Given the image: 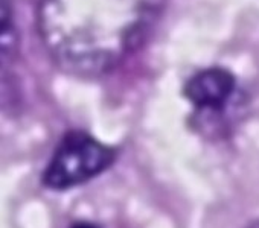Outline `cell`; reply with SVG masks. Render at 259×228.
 I'll return each instance as SVG.
<instances>
[{"label": "cell", "instance_id": "3957f363", "mask_svg": "<svg viewBox=\"0 0 259 228\" xmlns=\"http://www.w3.org/2000/svg\"><path fill=\"white\" fill-rule=\"evenodd\" d=\"M238 91L236 78L223 67H209L192 75L185 87L183 96L195 108V114L221 116L235 100Z\"/></svg>", "mask_w": 259, "mask_h": 228}, {"label": "cell", "instance_id": "8992f818", "mask_svg": "<svg viewBox=\"0 0 259 228\" xmlns=\"http://www.w3.org/2000/svg\"><path fill=\"white\" fill-rule=\"evenodd\" d=\"M248 228H259V220H256V222L250 223V225H248Z\"/></svg>", "mask_w": 259, "mask_h": 228}, {"label": "cell", "instance_id": "6da1fadb", "mask_svg": "<svg viewBox=\"0 0 259 228\" xmlns=\"http://www.w3.org/2000/svg\"><path fill=\"white\" fill-rule=\"evenodd\" d=\"M165 0H38V32L60 70L99 78L148 38Z\"/></svg>", "mask_w": 259, "mask_h": 228}, {"label": "cell", "instance_id": "5b68a950", "mask_svg": "<svg viewBox=\"0 0 259 228\" xmlns=\"http://www.w3.org/2000/svg\"><path fill=\"white\" fill-rule=\"evenodd\" d=\"M70 228H99V226L96 223H93V222L79 220V222H75L73 225H70Z\"/></svg>", "mask_w": 259, "mask_h": 228}, {"label": "cell", "instance_id": "7a4b0ae2", "mask_svg": "<svg viewBox=\"0 0 259 228\" xmlns=\"http://www.w3.org/2000/svg\"><path fill=\"white\" fill-rule=\"evenodd\" d=\"M116 149L89 133L73 130L58 142L41 183L49 190H67L85 184L105 172L116 160Z\"/></svg>", "mask_w": 259, "mask_h": 228}, {"label": "cell", "instance_id": "277c9868", "mask_svg": "<svg viewBox=\"0 0 259 228\" xmlns=\"http://www.w3.org/2000/svg\"><path fill=\"white\" fill-rule=\"evenodd\" d=\"M14 13L11 0H2V55L4 60L7 55H11L16 44V29H14Z\"/></svg>", "mask_w": 259, "mask_h": 228}]
</instances>
